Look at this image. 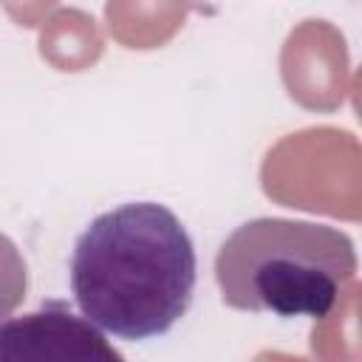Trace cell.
<instances>
[{
    "instance_id": "3957f363",
    "label": "cell",
    "mask_w": 362,
    "mask_h": 362,
    "mask_svg": "<svg viewBox=\"0 0 362 362\" xmlns=\"http://www.w3.org/2000/svg\"><path fill=\"white\" fill-rule=\"evenodd\" d=\"M0 362H124L105 334L51 300L0 325Z\"/></svg>"
},
{
    "instance_id": "7a4b0ae2",
    "label": "cell",
    "mask_w": 362,
    "mask_h": 362,
    "mask_svg": "<svg viewBox=\"0 0 362 362\" xmlns=\"http://www.w3.org/2000/svg\"><path fill=\"white\" fill-rule=\"evenodd\" d=\"M356 274L354 240L328 223L252 218L218 249L215 280L238 311L328 317Z\"/></svg>"
},
{
    "instance_id": "277c9868",
    "label": "cell",
    "mask_w": 362,
    "mask_h": 362,
    "mask_svg": "<svg viewBox=\"0 0 362 362\" xmlns=\"http://www.w3.org/2000/svg\"><path fill=\"white\" fill-rule=\"evenodd\" d=\"M28 269L20 246L0 232V325L14 314V308L25 300Z\"/></svg>"
},
{
    "instance_id": "6da1fadb",
    "label": "cell",
    "mask_w": 362,
    "mask_h": 362,
    "mask_svg": "<svg viewBox=\"0 0 362 362\" xmlns=\"http://www.w3.org/2000/svg\"><path fill=\"white\" fill-rule=\"evenodd\" d=\"M195 277L184 223L156 201L102 212L71 252V294L82 317L119 339L167 334L187 314Z\"/></svg>"
}]
</instances>
